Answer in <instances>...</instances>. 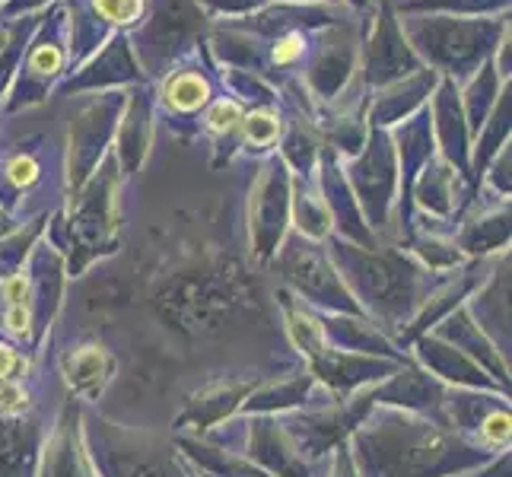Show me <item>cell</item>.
Listing matches in <instances>:
<instances>
[{
    "instance_id": "6da1fadb",
    "label": "cell",
    "mask_w": 512,
    "mask_h": 477,
    "mask_svg": "<svg viewBox=\"0 0 512 477\" xmlns=\"http://www.w3.org/2000/svg\"><path fill=\"white\" fill-rule=\"evenodd\" d=\"M398 23L417 61L462 86L484 61H490L509 13L500 16H443V13H398Z\"/></svg>"
},
{
    "instance_id": "f546056e",
    "label": "cell",
    "mask_w": 512,
    "mask_h": 477,
    "mask_svg": "<svg viewBox=\"0 0 512 477\" xmlns=\"http://www.w3.org/2000/svg\"><path fill=\"white\" fill-rule=\"evenodd\" d=\"M341 4H344L347 10H357V13H360V10H366L369 4H373V0H341Z\"/></svg>"
},
{
    "instance_id": "1f68e13d",
    "label": "cell",
    "mask_w": 512,
    "mask_h": 477,
    "mask_svg": "<svg viewBox=\"0 0 512 477\" xmlns=\"http://www.w3.org/2000/svg\"><path fill=\"white\" fill-rule=\"evenodd\" d=\"M0 229H7V217L4 214H0Z\"/></svg>"
},
{
    "instance_id": "7c38bea8",
    "label": "cell",
    "mask_w": 512,
    "mask_h": 477,
    "mask_svg": "<svg viewBox=\"0 0 512 477\" xmlns=\"http://www.w3.org/2000/svg\"><path fill=\"white\" fill-rule=\"evenodd\" d=\"M427 112H430V125H433V140H439L443 147V159L455 169L468 175L471 169V131L462 112V102H458V86L446 77L436 80V90L427 99Z\"/></svg>"
},
{
    "instance_id": "cb8c5ba5",
    "label": "cell",
    "mask_w": 512,
    "mask_h": 477,
    "mask_svg": "<svg viewBox=\"0 0 512 477\" xmlns=\"http://www.w3.org/2000/svg\"><path fill=\"white\" fill-rule=\"evenodd\" d=\"M509 239V207L500 210V214L493 217H484L474 226H468L465 233V245H503Z\"/></svg>"
},
{
    "instance_id": "f1b7e54d",
    "label": "cell",
    "mask_w": 512,
    "mask_h": 477,
    "mask_svg": "<svg viewBox=\"0 0 512 477\" xmlns=\"http://www.w3.org/2000/svg\"><path fill=\"white\" fill-rule=\"evenodd\" d=\"M274 4H341V0H274Z\"/></svg>"
},
{
    "instance_id": "3957f363",
    "label": "cell",
    "mask_w": 512,
    "mask_h": 477,
    "mask_svg": "<svg viewBox=\"0 0 512 477\" xmlns=\"http://www.w3.org/2000/svg\"><path fill=\"white\" fill-rule=\"evenodd\" d=\"M360 77V13H350L347 20L312 32L309 51L299 83L315 105V115L334 99H341L350 83Z\"/></svg>"
},
{
    "instance_id": "ac0fdd59",
    "label": "cell",
    "mask_w": 512,
    "mask_h": 477,
    "mask_svg": "<svg viewBox=\"0 0 512 477\" xmlns=\"http://www.w3.org/2000/svg\"><path fill=\"white\" fill-rule=\"evenodd\" d=\"M83 7L90 10L112 35H118V32L128 35L140 20H144L147 0H83Z\"/></svg>"
},
{
    "instance_id": "2e32d148",
    "label": "cell",
    "mask_w": 512,
    "mask_h": 477,
    "mask_svg": "<svg viewBox=\"0 0 512 477\" xmlns=\"http://www.w3.org/2000/svg\"><path fill=\"white\" fill-rule=\"evenodd\" d=\"M452 179L455 169L446 163L443 156H430L423 163V172H417V198L427 210H436V214H449L452 207Z\"/></svg>"
},
{
    "instance_id": "ba28073f",
    "label": "cell",
    "mask_w": 512,
    "mask_h": 477,
    "mask_svg": "<svg viewBox=\"0 0 512 477\" xmlns=\"http://www.w3.org/2000/svg\"><path fill=\"white\" fill-rule=\"evenodd\" d=\"M347 185L357 191L363 210L376 226L385 220L388 204L395 198V182H398V166H395V140L385 128L369 125V137L363 150L350 159L347 166Z\"/></svg>"
},
{
    "instance_id": "44dd1931",
    "label": "cell",
    "mask_w": 512,
    "mask_h": 477,
    "mask_svg": "<svg viewBox=\"0 0 512 477\" xmlns=\"http://www.w3.org/2000/svg\"><path fill=\"white\" fill-rule=\"evenodd\" d=\"M290 198L296 204L299 229H303L306 236H325L328 233V207H325V201L319 198V194L303 185L296 194H290Z\"/></svg>"
},
{
    "instance_id": "5b68a950",
    "label": "cell",
    "mask_w": 512,
    "mask_h": 477,
    "mask_svg": "<svg viewBox=\"0 0 512 477\" xmlns=\"http://www.w3.org/2000/svg\"><path fill=\"white\" fill-rule=\"evenodd\" d=\"M420 67L388 0H373L360 10V83L366 93L411 77Z\"/></svg>"
},
{
    "instance_id": "83f0119b",
    "label": "cell",
    "mask_w": 512,
    "mask_h": 477,
    "mask_svg": "<svg viewBox=\"0 0 512 477\" xmlns=\"http://www.w3.org/2000/svg\"><path fill=\"white\" fill-rule=\"evenodd\" d=\"M10 366H13V353L7 347H0V376H7Z\"/></svg>"
},
{
    "instance_id": "4316f807",
    "label": "cell",
    "mask_w": 512,
    "mask_h": 477,
    "mask_svg": "<svg viewBox=\"0 0 512 477\" xmlns=\"http://www.w3.org/2000/svg\"><path fill=\"white\" fill-rule=\"evenodd\" d=\"M484 433H487L490 439H506V436H509V417H506V414L490 417V420H487V427H484Z\"/></svg>"
},
{
    "instance_id": "9c48e42d",
    "label": "cell",
    "mask_w": 512,
    "mask_h": 477,
    "mask_svg": "<svg viewBox=\"0 0 512 477\" xmlns=\"http://www.w3.org/2000/svg\"><path fill=\"white\" fill-rule=\"evenodd\" d=\"M150 83L140 70L134 48L125 32L112 35L90 61H83L77 70L58 83V96H80V93H105V90H131V86Z\"/></svg>"
},
{
    "instance_id": "9a60e30c",
    "label": "cell",
    "mask_w": 512,
    "mask_h": 477,
    "mask_svg": "<svg viewBox=\"0 0 512 477\" xmlns=\"http://www.w3.org/2000/svg\"><path fill=\"white\" fill-rule=\"evenodd\" d=\"M509 115H512V96H509V83L503 86L500 99L493 102L490 115L484 118V125L474 134V150H471V159H474V172H481L493 156H497L506 144H509Z\"/></svg>"
},
{
    "instance_id": "e0dca14e",
    "label": "cell",
    "mask_w": 512,
    "mask_h": 477,
    "mask_svg": "<svg viewBox=\"0 0 512 477\" xmlns=\"http://www.w3.org/2000/svg\"><path fill=\"white\" fill-rule=\"evenodd\" d=\"M395 13H443V16H500L512 0H388Z\"/></svg>"
},
{
    "instance_id": "5bb4252c",
    "label": "cell",
    "mask_w": 512,
    "mask_h": 477,
    "mask_svg": "<svg viewBox=\"0 0 512 477\" xmlns=\"http://www.w3.org/2000/svg\"><path fill=\"white\" fill-rule=\"evenodd\" d=\"M506 83L509 80H500L493 61H484L462 86H458V102H462V112H465V121H468L471 134H478V128L484 125V118L490 115L493 102L500 99Z\"/></svg>"
},
{
    "instance_id": "d6986e66",
    "label": "cell",
    "mask_w": 512,
    "mask_h": 477,
    "mask_svg": "<svg viewBox=\"0 0 512 477\" xmlns=\"http://www.w3.org/2000/svg\"><path fill=\"white\" fill-rule=\"evenodd\" d=\"M280 128H284V118H280L277 105L274 109H245L239 134H242V144L249 150H268L277 144Z\"/></svg>"
},
{
    "instance_id": "484cf974",
    "label": "cell",
    "mask_w": 512,
    "mask_h": 477,
    "mask_svg": "<svg viewBox=\"0 0 512 477\" xmlns=\"http://www.w3.org/2000/svg\"><path fill=\"white\" fill-rule=\"evenodd\" d=\"M490 182L497 185V191H500V194H509V144L497 153V163H493Z\"/></svg>"
},
{
    "instance_id": "4dcf8cb0",
    "label": "cell",
    "mask_w": 512,
    "mask_h": 477,
    "mask_svg": "<svg viewBox=\"0 0 512 477\" xmlns=\"http://www.w3.org/2000/svg\"><path fill=\"white\" fill-rule=\"evenodd\" d=\"M4 42H7V23H0V48H4Z\"/></svg>"
},
{
    "instance_id": "30bf717a",
    "label": "cell",
    "mask_w": 512,
    "mask_h": 477,
    "mask_svg": "<svg viewBox=\"0 0 512 477\" xmlns=\"http://www.w3.org/2000/svg\"><path fill=\"white\" fill-rule=\"evenodd\" d=\"M290 172L284 166V159H271L264 166L261 179L255 182V194H252V233L258 242V252L268 255L274 252V245L280 242L287 229V217H290Z\"/></svg>"
},
{
    "instance_id": "52a82bcc",
    "label": "cell",
    "mask_w": 512,
    "mask_h": 477,
    "mask_svg": "<svg viewBox=\"0 0 512 477\" xmlns=\"http://www.w3.org/2000/svg\"><path fill=\"white\" fill-rule=\"evenodd\" d=\"M156 83H160L156 86V105L169 115L172 131L182 128L185 121H198L207 105L223 93L217 67L210 61L204 42L175 61Z\"/></svg>"
},
{
    "instance_id": "7a4b0ae2",
    "label": "cell",
    "mask_w": 512,
    "mask_h": 477,
    "mask_svg": "<svg viewBox=\"0 0 512 477\" xmlns=\"http://www.w3.org/2000/svg\"><path fill=\"white\" fill-rule=\"evenodd\" d=\"M207 32L210 20L194 0H147L144 20L128 32V42L140 70L156 83L175 61L198 48Z\"/></svg>"
},
{
    "instance_id": "8fae6325",
    "label": "cell",
    "mask_w": 512,
    "mask_h": 477,
    "mask_svg": "<svg viewBox=\"0 0 512 477\" xmlns=\"http://www.w3.org/2000/svg\"><path fill=\"white\" fill-rule=\"evenodd\" d=\"M153 118H156V83L131 86L128 102H125V109H121L118 128H115V163L128 175L137 172L150 153Z\"/></svg>"
},
{
    "instance_id": "603a6c76",
    "label": "cell",
    "mask_w": 512,
    "mask_h": 477,
    "mask_svg": "<svg viewBox=\"0 0 512 477\" xmlns=\"http://www.w3.org/2000/svg\"><path fill=\"white\" fill-rule=\"evenodd\" d=\"M201 7V13L210 23H223V20H239V16H249L261 7H268L271 0H194Z\"/></svg>"
},
{
    "instance_id": "ffe728a7",
    "label": "cell",
    "mask_w": 512,
    "mask_h": 477,
    "mask_svg": "<svg viewBox=\"0 0 512 477\" xmlns=\"http://www.w3.org/2000/svg\"><path fill=\"white\" fill-rule=\"evenodd\" d=\"M242 115H245L242 105H239L233 96L220 93V96L204 109L201 121H204V128H207L210 134H217V137H233V134H239Z\"/></svg>"
},
{
    "instance_id": "7402d4cb",
    "label": "cell",
    "mask_w": 512,
    "mask_h": 477,
    "mask_svg": "<svg viewBox=\"0 0 512 477\" xmlns=\"http://www.w3.org/2000/svg\"><path fill=\"white\" fill-rule=\"evenodd\" d=\"M0 172H4V182L13 191H26V188H32L35 182H39L42 166H39V159H35L32 153H13L7 163L0 166Z\"/></svg>"
},
{
    "instance_id": "4fadbf2b",
    "label": "cell",
    "mask_w": 512,
    "mask_h": 477,
    "mask_svg": "<svg viewBox=\"0 0 512 477\" xmlns=\"http://www.w3.org/2000/svg\"><path fill=\"white\" fill-rule=\"evenodd\" d=\"M436 74L427 67H420L417 74L404 77L398 83H388L382 90L369 93V105H366V121L373 128H395L404 118H411L414 112H420L427 99L436 90Z\"/></svg>"
},
{
    "instance_id": "d4e9b609",
    "label": "cell",
    "mask_w": 512,
    "mask_h": 477,
    "mask_svg": "<svg viewBox=\"0 0 512 477\" xmlns=\"http://www.w3.org/2000/svg\"><path fill=\"white\" fill-rule=\"evenodd\" d=\"M51 4H58V0H4L0 4V23H13V20H23V16H35L48 10Z\"/></svg>"
},
{
    "instance_id": "8992f818",
    "label": "cell",
    "mask_w": 512,
    "mask_h": 477,
    "mask_svg": "<svg viewBox=\"0 0 512 477\" xmlns=\"http://www.w3.org/2000/svg\"><path fill=\"white\" fill-rule=\"evenodd\" d=\"M125 102H128V90L96 93L90 102H83L77 118L70 121V134H67V182H70V188H80L102 163V156L115 137Z\"/></svg>"
},
{
    "instance_id": "277c9868",
    "label": "cell",
    "mask_w": 512,
    "mask_h": 477,
    "mask_svg": "<svg viewBox=\"0 0 512 477\" xmlns=\"http://www.w3.org/2000/svg\"><path fill=\"white\" fill-rule=\"evenodd\" d=\"M67 77V13L64 4H51L39 13V23L26 45V55L16 70L13 86L4 99L7 112H20L48 99L51 90Z\"/></svg>"
}]
</instances>
